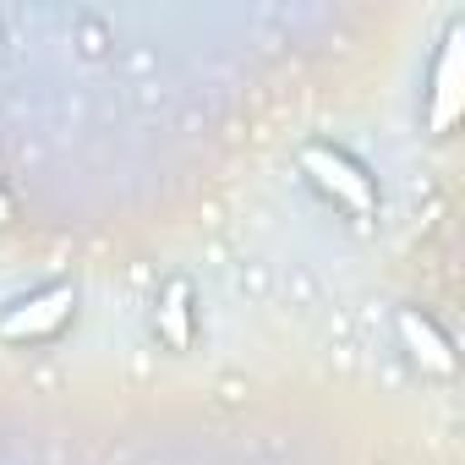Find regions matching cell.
I'll list each match as a JSON object with an SVG mask.
<instances>
[{"label":"cell","mask_w":465,"mask_h":465,"mask_svg":"<svg viewBox=\"0 0 465 465\" xmlns=\"http://www.w3.org/2000/svg\"><path fill=\"white\" fill-rule=\"evenodd\" d=\"M460 104H465V28H454V34L443 39V55H438L432 110H427L432 132H449V126H454V115H460Z\"/></svg>","instance_id":"cell-2"},{"label":"cell","mask_w":465,"mask_h":465,"mask_svg":"<svg viewBox=\"0 0 465 465\" xmlns=\"http://www.w3.org/2000/svg\"><path fill=\"white\" fill-rule=\"evenodd\" d=\"M302 170H307L329 197H340L351 213H372V203H378V197H372V181H367L345 153H334V148H318V143H312V148L302 153Z\"/></svg>","instance_id":"cell-1"},{"label":"cell","mask_w":465,"mask_h":465,"mask_svg":"<svg viewBox=\"0 0 465 465\" xmlns=\"http://www.w3.org/2000/svg\"><path fill=\"white\" fill-rule=\"evenodd\" d=\"M186 302H192V291L175 280L170 291H164V302H159V329H164V340L181 351L186 340H192V318H186Z\"/></svg>","instance_id":"cell-5"},{"label":"cell","mask_w":465,"mask_h":465,"mask_svg":"<svg viewBox=\"0 0 465 465\" xmlns=\"http://www.w3.org/2000/svg\"><path fill=\"white\" fill-rule=\"evenodd\" d=\"M66 312H72V285H50V291L28 296L23 307H12L0 318V340H39V334L61 329Z\"/></svg>","instance_id":"cell-3"},{"label":"cell","mask_w":465,"mask_h":465,"mask_svg":"<svg viewBox=\"0 0 465 465\" xmlns=\"http://www.w3.org/2000/svg\"><path fill=\"white\" fill-rule=\"evenodd\" d=\"M0 219H6V203H0Z\"/></svg>","instance_id":"cell-6"},{"label":"cell","mask_w":465,"mask_h":465,"mask_svg":"<svg viewBox=\"0 0 465 465\" xmlns=\"http://www.w3.org/2000/svg\"><path fill=\"white\" fill-rule=\"evenodd\" d=\"M394 323H400V340L411 345V356H416L427 372H454V351H449V340H443L421 312H411V307H405Z\"/></svg>","instance_id":"cell-4"}]
</instances>
